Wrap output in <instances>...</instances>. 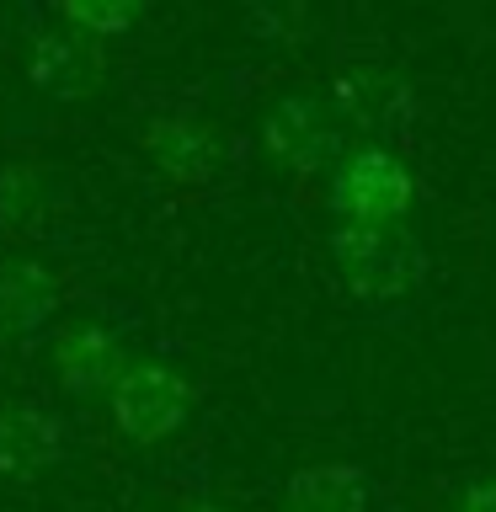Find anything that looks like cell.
<instances>
[{"label":"cell","mask_w":496,"mask_h":512,"mask_svg":"<svg viewBox=\"0 0 496 512\" xmlns=\"http://www.w3.org/2000/svg\"><path fill=\"white\" fill-rule=\"evenodd\" d=\"M59 16H64L75 32H86V38H118V32L134 27L139 11H134V6H75V0H70Z\"/></svg>","instance_id":"4fadbf2b"},{"label":"cell","mask_w":496,"mask_h":512,"mask_svg":"<svg viewBox=\"0 0 496 512\" xmlns=\"http://www.w3.org/2000/svg\"><path fill=\"white\" fill-rule=\"evenodd\" d=\"M102 43L86 38V32H43L38 43H32V86L59 96V102H80V96H91L102 86Z\"/></svg>","instance_id":"8992f818"},{"label":"cell","mask_w":496,"mask_h":512,"mask_svg":"<svg viewBox=\"0 0 496 512\" xmlns=\"http://www.w3.org/2000/svg\"><path fill=\"white\" fill-rule=\"evenodd\" d=\"M187 512H224V507H214V502H198V507H187Z\"/></svg>","instance_id":"9a60e30c"},{"label":"cell","mask_w":496,"mask_h":512,"mask_svg":"<svg viewBox=\"0 0 496 512\" xmlns=\"http://www.w3.org/2000/svg\"><path fill=\"white\" fill-rule=\"evenodd\" d=\"M411 198H416L411 171L390 150H379V144L352 150L336 166V182H331V203L347 214V224H374V230H390L411 208Z\"/></svg>","instance_id":"3957f363"},{"label":"cell","mask_w":496,"mask_h":512,"mask_svg":"<svg viewBox=\"0 0 496 512\" xmlns=\"http://www.w3.org/2000/svg\"><path fill=\"white\" fill-rule=\"evenodd\" d=\"M59 304V288L54 278L38 267V262H6L0 267V331H38Z\"/></svg>","instance_id":"30bf717a"},{"label":"cell","mask_w":496,"mask_h":512,"mask_svg":"<svg viewBox=\"0 0 496 512\" xmlns=\"http://www.w3.org/2000/svg\"><path fill=\"white\" fill-rule=\"evenodd\" d=\"M267 155L288 171H320L342 160V123L315 96H283L267 118Z\"/></svg>","instance_id":"277c9868"},{"label":"cell","mask_w":496,"mask_h":512,"mask_svg":"<svg viewBox=\"0 0 496 512\" xmlns=\"http://www.w3.org/2000/svg\"><path fill=\"white\" fill-rule=\"evenodd\" d=\"M459 512H496V486H470L464 491Z\"/></svg>","instance_id":"5bb4252c"},{"label":"cell","mask_w":496,"mask_h":512,"mask_svg":"<svg viewBox=\"0 0 496 512\" xmlns=\"http://www.w3.org/2000/svg\"><path fill=\"white\" fill-rule=\"evenodd\" d=\"M54 368L64 379V390L75 395H91V390H112L123 379V347L118 336L102 331V326H70L54 342Z\"/></svg>","instance_id":"ba28073f"},{"label":"cell","mask_w":496,"mask_h":512,"mask_svg":"<svg viewBox=\"0 0 496 512\" xmlns=\"http://www.w3.org/2000/svg\"><path fill=\"white\" fill-rule=\"evenodd\" d=\"M48 219V176L38 166H6L0 171V230L32 235Z\"/></svg>","instance_id":"7c38bea8"},{"label":"cell","mask_w":496,"mask_h":512,"mask_svg":"<svg viewBox=\"0 0 496 512\" xmlns=\"http://www.w3.org/2000/svg\"><path fill=\"white\" fill-rule=\"evenodd\" d=\"M331 102L352 128H368V134H400L416 112L411 86L395 70H379V64H352L331 80Z\"/></svg>","instance_id":"5b68a950"},{"label":"cell","mask_w":496,"mask_h":512,"mask_svg":"<svg viewBox=\"0 0 496 512\" xmlns=\"http://www.w3.org/2000/svg\"><path fill=\"white\" fill-rule=\"evenodd\" d=\"M144 144H150L155 166L166 176H176V182H203L219 166V139L192 118H155Z\"/></svg>","instance_id":"9c48e42d"},{"label":"cell","mask_w":496,"mask_h":512,"mask_svg":"<svg viewBox=\"0 0 496 512\" xmlns=\"http://www.w3.org/2000/svg\"><path fill=\"white\" fill-rule=\"evenodd\" d=\"M192 416V384L166 363H128L112 384V422L128 443H160Z\"/></svg>","instance_id":"7a4b0ae2"},{"label":"cell","mask_w":496,"mask_h":512,"mask_svg":"<svg viewBox=\"0 0 496 512\" xmlns=\"http://www.w3.org/2000/svg\"><path fill=\"white\" fill-rule=\"evenodd\" d=\"M368 480L358 464H310L288 480V512H363Z\"/></svg>","instance_id":"8fae6325"},{"label":"cell","mask_w":496,"mask_h":512,"mask_svg":"<svg viewBox=\"0 0 496 512\" xmlns=\"http://www.w3.org/2000/svg\"><path fill=\"white\" fill-rule=\"evenodd\" d=\"M59 454H64V422L54 411L32 406V400L0 411V475L11 480L43 475L48 464H59Z\"/></svg>","instance_id":"52a82bcc"},{"label":"cell","mask_w":496,"mask_h":512,"mask_svg":"<svg viewBox=\"0 0 496 512\" xmlns=\"http://www.w3.org/2000/svg\"><path fill=\"white\" fill-rule=\"evenodd\" d=\"M331 256L336 272L347 278L352 294L363 299H400L411 294L416 278H422L427 256L411 235H400L395 224L390 230H374V224H342L331 235Z\"/></svg>","instance_id":"6da1fadb"}]
</instances>
